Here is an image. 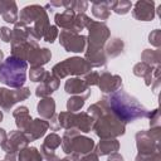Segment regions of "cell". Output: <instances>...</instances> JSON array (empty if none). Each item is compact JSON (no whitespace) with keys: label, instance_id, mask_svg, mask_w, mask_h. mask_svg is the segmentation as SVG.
<instances>
[{"label":"cell","instance_id":"6f0895ef","mask_svg":"<svg viewBox=\"0 0 161 161\" xmlns=\"http://www.w3.org/2000/svg\"><path fill=\"white\" fill-rule=\"evenodd\" d=\"M3 161H5V160H3Z\"/></svg>","mask_w":161,"mask_h":161},{"label":"cell","instance_id":"d6a6232c","mask_svg":"<svg viewBox=\"0 0 161 161\" xmlns=\"http://www.w3.org/2000/svg\"><path fill=\"white\" fill-rule=\"evenodd\" d=\"M109 8L111 10H113L116 14L118 15H125L127 14L131 8H132V3L128 0H117V1H109Z\"/></svg>","mask_w":161,"mask_h":161},{"label":"cell","instance_id":"ffe728a7","mask_svg":"<svg viewBox=\"0 0 161 161\" xmlns=\"http://www.w3.org/2000/svg\"><path fill=\"white\" fill-rule=\"evenodd\" d=\"M38 47H39L38 42H35L34 39H29L24 43L11 45V57H15V58H19V59H23V60L26 62L30 53Z\"/></svg>","mask_w":161,"mask_h":161},{"label":"cell","instance_id":"7bdbcfd3","mask_svg":"<svg viewBox=\"0 0 161 161\" xmlns=\"http://www.w3.org/2000/svg\"><path fill=\"white\" fill-rule=\"evenodd\" d=\"M0 39L4 43L11 42V29L8 26H0Z\"/></svg>","mask_w":161,"mask_h":161},{"label":"cell","instance_id":"b9f144b4","mask_svg":"<svg viewBox=\"0 0 161 161\" xmlns=\"http://www.w3.org/2000/svg\"><path fill=\"white\" fill-rule=\"evenodd\" d=\"M135 161H161V155H160V152L148 153V155L137 153L135 157Z\"/></svg>","mask_w":161,"mask_h":161},{"label":"cell","instance_id":"9f6ffc18","mask_svg":"<svg viewBox=\"0 0 161 161\" xmlns=\"http://www.w3.org/2000/svg\"><path fill=\"white\" fill-rule=\"evenodd\" d=\"M3 117H4V116H3V112H1V111H0V122H1V121H3Z\"/></svg>","mask_w":161,"mask_h":161},{"label":"cell","instance_id":"816d5d0a","mask_svg":"<svg viewBox=\"0 0 161 161\" xmlns=\"http://www.w3.org/2000/svg\"><path fill=\"white\" fill-rule=\"evenodd\" d=\"M5 5H6V0H0V15H3Z\"/></svg>","mask_w":161,"mask_h":161},{"label":"cell","instance_id":"e575fe53","mask_svg":"<svg viewBox=\"0 0 161 161\" xmlns=\"http://www.w3.org/2000/svg\"><path fill=\"white\" fill-rule=\"evenodd\" d=\"M47 75V70L43 67H30L29 70V79L35 83H42Z\"/></svg>","mask_w":161,"mask_h":161},{"label":"cell","instance_id":"f35d334b","mask_svg":"<svg viewBox=\"0 0 161 161\" xmlns=\"http://www.w3.org/2000/svg\"><path fill=\"white\" fill-rule=\"evenodd\" d=\"M83 80L87 83L88 87H92V86H98V82H99V73L98 72H88L87 74H84V78Z\"/></svg>","mask_w":161,"mask_h":161},{"label":"cell","instance_id":"277c9868","mask_svg":"<svg viewBox=\"0 0 161 161\" xmlns=\"http://www.w3.org/2000/svg\"><path fill=\"white\" fill-rule=\"evenodd\" d=\"M26 70L28 63L25 60L9 55L0 64V82L14 89L24 87Z\"/></svg>","mask_w":161,"mask_h":161},{"label":"cell","instance_id":"8fae6325","mask_svg":"<svg viewBox=\"0 0 161 161\" xmlns=\"http://www.w3.org/2000/svg\"><path fill=\"white\" fill-rule=\"evenodd\" d=\"M29 145V141L28 138L25 137L24 132L16 130V131H11L5 142L1 145V148L6 152V153H14V155H18L19 151H21L23 148H25L26 146Z\"/></svg>","mask_w":161,"mask_h":161},{"label":"cell","instance_id":"d4e9b609","mask_svg":"<svg viewBox=\"0 0 161 161\" xmlns=\"http://www.w3.org/2000/svg\"><path fill=\"white\" fill-rule=\"evenodd\" d=\"M62 145V138L59 135H57L55 132H52L49 135H47L42 147H40V153L42 156H47V155H50V153H55L54 151Z\"/></svg>","mask_w":161,"mask_h":161},{"label":"cell","instance_id":"db71d44e","mask_svg":"<svg viewBox=\"0 0 161 161\" xmlns=\"http://www.w3.org/2000/svg\"><path fill=\"white\" fill-rule=\"evenodd\" d=\"M3 59H4V53H3V50H0V64L3 63Z\"/></svg>","mask_w":161,"mask_h":161},{"label":"cell","instance_id":"603a6c76","mask_svg":"<svg viewBox=\"0 0 161 161\" xmlns=\"http://www.w3.org/2000/svg\"><path fill=\"white\" fill-rule=\"evenodd\" d=\"M36 111H38V114L40 116V118L49 121L55 114V101L52 97L42 98L38 102Z\"/></svg>","mask_w":161,"mask_h":161},{"label":"cell","instance_id":"7a4b0ae2","mask_svg":"<svg viewBox=\"0 0 161 161\" xmlns=\"http://www.w3.org/2000/svg\"><path fill=\"white\" fill-rule=\"evenodd\" d=\"M87 49L84 50V59L91 67H104L107 64V57L104 53V45L111 38V30L104 21L91 20L87 25Z\"/></svg>","mask_w":161,"mask_h":161},{"label":"cell","instance_id":"3957f363","mask_svg":"<svg viewBox=\"0 0 161 161\" xmlns=\"http://www.w3.org/2000/svg\"><path fill=\"white\" fill-rule=\"evenodd\" d=\"M87 113L93 118L94 123L92 131H94L99 138H117L118 136L125 135L126 125L122 123L101 101L91 104Z\"/></svg>","mask_w":161,"mask_h":161},{"label":"cell","instance_id":"7c38bea8","mask_svg":"<svg viewBox=\"0 0 161 161\" xmlns=\"http://www.w3.org/2000/svg\"><path fill=\"white\" fill-rule=\"evenodd\" d=\"M156 13H155V3L151 1H145V0H138L133 5L132 9V16L136 20L140 21H151L153 20Z\"/></svg>","mask_w":161,"mask_h":161},{"label":"cell","instance_id":"f1b7e54d","mask_svg":"<svg viewBox=\"0 0 161 161\" xmlns=\"http://www.w3.org/2000/svg\"><path fill=\"white\" fill-rule=\"evenodd\" d=\"M3 20L10 24H15L19 20V13H18V6L14 0H6V5L3 13Z\"/></svg>","mask_w":161,"mask_h":161},{"label":"cell","instance_id":"f6af8a7d","mask_svg":"<svg viewBox=\"0 0 161 161\" xmlns=\"http://www.w3.org/2000/svg\"><path fill=\"white\" fill-rule=\"evenodd\" d=\"M80 161H99V156L94 152H89V153H86L80 157Z\"/></svg>","mask_w":161,"mask_h":161},{"label":"cell","instance_id":"4dcf8cb0","mask_svg":"<svg viewBox=\"0 0 161 161\" xmlns=\"http://www.w3.org/2000/svg\"><path fill=\"white\" fill-rule=\"evenodd\" d=\"M16 161H43V156L36 147L26 146L18 153Z\"/></svg>","mask_w":161,"mask_h":161},{"label":"cell","instance_id":"f5cc1de1","mask_svg":"<svg viewBox=\"0 0 161 161\" xmlns=\"http://www.w3.org/2000/svg\"><path fill=\"white\" fill-rule=\"evenodd\" d=\"M49 5H50L52 8H54V6H57V8H58V6H62V1H50V3H49Z\"/></svg>","mask_w":161,"mask_h":161},{"label":"cell","instance_id":"ba28073f","mask_svg":"<svg viewBox=\"0 0 161 161\" xmlns=\"http://www.w3.org/2000/svg\"><path fill=\"white\" fill-rule=\"evenodd\" d=\"M136 147L138 153L148 155L160 152V140H161V127H153L148 131L141 130L136 133Z\"/></svg>","mask_w":161,"mask_h":161},{"label":"cell","instance_id":"74e56055","mask_svg":"<svg viewBox=\"0 0 161 161\" xmlns=\"http://www.w3.org/2000/svg\"><path fill=\"white\" fill-rule=\"evenodd\" d=\"M58 35H59L58 28H57L55 25H49V28H48V30L45 31L43 39H44V42H47V43H53V42L58 38Z\"/></svg>","mask_w":161,"mask_h":161},{"label":"cell","instance_id":"44dd1931","mask_svg":"<svg viewBox=\"0 0 161 161\" xmlns=\"http://www.w3.org/2000/svg\"><path fill=\"white\" fill-rule=\"evenodd\" d=\"M93 150L98 156H108L119 150V141L117 138H101Z\"/></svg>","mask_w":161,"mask_h":161},{"label":"cell","instance_id":"d6986e66","mask_svg":"<svg viewBox=\"0 0 161 161\" xmlns=\"http://www.w3.org/2000/svg\"><path fill=\"white\" fill-rule=\"evenodd\" d=\"M52 59V52L48 48H35L29 58L26 59V63L30 64V67H43Z\"/></svg>","mask_w":161,"mask_h":161},{"label":"cell","instance_id":"681fc988","mask_svg":"<svg viewBox=\"0 0 161 161\" xmlns=\"http://www.w3.org/2000/svg\"><path fill=\"white\" fill-rule=\"evenodd\" d=\"M43 158H45L47 161H60V157H59L58 155H55V153H50V155H47V156H44Z\"/></svg>","mask_w":161,"mask_h":161},{"label":"cell","instance_id":"4316f807","mask_svg":"<svg viewBox=\"0 0 161 161\" xmlns=\"http://www.w3.org/2000/svg\"><path fill=\"white\" fill-rule=\"evenodd\" d=\"M125 50V43L121 38H112L104 45V53L107 58H116Z\"/></svg>","mask_w":161,"mask_h":161},{"label":"cell","instance_id":"11a10c76","mask_svg":"<svg viewBox=\"0 0 161 161\" xmlns=\"http://www.w3.org/2000/svg\"><path fill=\"white\" fill-rule=\"evenodd\" d=\"M1 103H3V91L0 88V107H1Z\"/></svg>","mask_w":161,"mask_h":161},{"label":"cell","instance_id":"bcb514c9","mask_svg":"<svg viewBox=\"0 0 161 161\" xmlns=\"http://www.w3.org/2000/svg\"><path fill=\"white\" fill-rule=\"evenodd\" d=\"M80 157L79 155H75V153H70V155H67L64 158H60V161H80Z\"/></svg>","mask_w":161,"mask_h":161},{"label":"cell","instance_id":"836d02e7","mask_svg":"<svg viewBox=\"0 0 161 161\" xmlns=\"http://www.w3.org/2000/svg\"><path fill=\"white\" fill-rule=\"evenodd\" d=\"M86 103V98L82 96H70L67 101V111L68 112H78Z\"/></svg>","mask_w":161,"mask_h":161},{"label":"cell","instance_id":"cb8c5ba5","mask_svg":"<svg viewBox=\"0 0 161 161\" xmlns=\"http://www.w3.org/2000/svg\"><path fill=\"white\" fill-rule=\"evenodd\" d=\"M29 39H31V38L29 35L28 26L24 23L18 20L14 24V29L11 30V42H10V44L16 45V44H20V43H24V42L29 40Z\"/></svg>","mask_w":161,"mask_h":161},{"label":"cell","instance_id":"52a82bcc","mask_svg":"<svg viewBox=\"0 0 161 161\" xmlns=\"http://www.w3.org/2000/svg\"><path fill=\"white\" fill-rule=\"evenodd\" d=\"M58 116V121L62 128L64 130H77L83 133H88L93 128V118L87 112H60Z\"/></svg>","mask_w":161,"mask_h":161},{"label":"cell","instance_id":"2e32d148","mask_svg":"<svg viewBox=\"0 0 161 161\" xmlns=\"http://www.w3.org/2000/svg\"><path fill=\"white\" fill-rule=\"evenodd\" d=\"M49 25H50V23H49V16H48V13H47V10H45V11L42 13V15H40L30 26H28V25H26V26H28L30 38L36 42V40H40V39L44 36V34H45V31L48 30Z\"/></svg>","mask_w":161,"mask_h":161},{"label":"cell","instance_id":"c3c4849f","mask_svg":"<svg viewBox=\"0 0 161 161\" xmlns=\"http://www.w3.org/2000/svg\"><path fill=\"white\" fill-rule=\"evenodd\" d=\"M151 88L153 91V93H157L158 92V88H160V77L158 78H155L151 83Z\"/></svg>","mask_w":161,"mask_h":161},{"label":"cell","instance_id":"8d00e7d4","mask_svg":"<svg viewBox=\"0 0 161 161\" xmlns=\"http://www.w3.org/2000/svg\"><path fill=\"white\" fill-rule=\"evenodd\" d=\"M148 43L153 45L155 48L160 49L161 47V30L160 29H155L148 34Z\"/></svg>","mask_w":161,"mask_h":161},{"label":"cell","instance_id":"f546056e","mask_svg":"<svg viewBox=\"0 0 161 161\" xmlns=\"http://www.w3.org/2000/svg\"><path fill=\"white\" fill-rule=\"evenodd\" d=\"M141 59L150 67H158L161 65V49H145L141 54Z\"/></svg>","mask_w":161,"mask_h":161},{"label":"cell","instance_id":"30bf717a","mask_svg":"<svg viewBox=\"0 0 161 161\" xmlns=\"http://www.w3.org/2000/svg\"><path fill=\"white\" fill-rule=\"evenodd\" d=\"M3 91V103L1 108L6 112H10L14 104H16L20 101H25L30 96V89L28 87H20L16 89H8V88H1Z\"/></svg>","mask_w":161,"mask_h":161},{"label":"cell","instance_id":"ee69618b","mask_svg":"<svg viewBox=\"0 0 161 161\" xmlns=\"http://www.w3.org/2000/svg\"><path fill=\"white\" fill-rule=\"evenodd\" d=\"M48 122H49V128L52 131H58L60 128V125H59V121H58V116L57 114H54Z\"/></svg>","mask_w":161,"mask_h":161},{"label":"cell","instance_id":"d590c367","mask_svg":"<svg viewBox=\"0 0 161 161\" xmlns=\"http://www.w3.org/2000/svg\"><path fill=\"white\" fill-rule=\"evenodd\" d=\"M42 83L47 84V86L50 88L52 92H55V91L59 88V79L55 78V77H54L52 73H49V72H47V75H45V78H44V80H43Z\"/></svg>","mask_w":161,"mask_h":161},{"label":"cell","instance_id":"8992f818","mask_svg":"<svg viewBox=\"0 0 161 161\" xmlns=\"http://www.w3.org/2000/svg\"><path fill=\"white\" fill-rule=\"evenodd\" d=\"M91 69H92V67L84 58L70 57V58H67V59L57 63L55 65H53L52 74L60 80L68 75H75V77L84 75L88 72H91Z\"/></svg>","mask_w":161,"mask_h":161},{"label":"cell","instance_id":"ab89813d","mask_svg":"<svg viewBox=\"0 0 161 161\" xmlns=\"http://www.w3.org/2000/svg\"><path fill=\"white\" fill-rule=\"evenodd\" d=\"M53 92L50 91V88L47 86V84H44V83H40V84H38V87L35 88V96L38 97V98H47V97H50V94H52Z\"/></svg>","mask_w":161,"mask_h":161},{"label":"cell","instance_id":"f907efd6","mask_svg":"<svg viewBox=\"0 0 161 161\" xmlns=\"http://www.w3.org/2000/svg\"><path fill=\"white\" fill-rule=\"evenodd\" d=\"M6 137H8V133H6V131H5L4 128H0V146H1V145L5 142Z\"/></svg>","mask_w":161,"mask_h":161},{"label":"cell","instance_id":"5b68a950","mask_svg":"<svg viewBox=\"0 0 161 161\" xmlns=\"http://www.w3.org/2000/svg\"><path fill=\"white\" fill-rule=\"evenodd\" d=\"M94 141L91 137H87L84 135H80L79 131L72 128L65 130L62 137V150L64 153L70 155L75 153L79 156H83L86 153H89L94 148Z\"/></svg>","mask_w":161,"mask_h":161},{"label":"cell","instance_id":"6da1fadb","mask_svg":"<svg viewBox=\"0 0 161 161\" xmlns=\"http://www.w3.org/2000/svg\"><path fill=\"white\" fill-rule=\"evenodd\" d=\"M111 112L119 118L125 125L135 122L137 119L147 117V109L142 106L135 97L130 96L122 89H118L113 93L104 94L99 99Z\"/></svg>","mask_w":161,"mask_h":161},{"label":"cell","instance_id":"7402d4cb","mask_svg":"<svg viewBox=\"0 0 161 161\" xmlns=\"http://www.w3.org/2000/svg\"><path fill=\"white\" fill-rule=\"evenodd\" d=\"M13 117L15 119V125H16L18 130L21 132H24L33 121V118L29 113V108L26 106H20V107L15 108L13 111Z\"/></svg>","mask_w":161,"mask_h":161},{"label":"cell","instance_id":"9c48e42d","mask_svg":"<svg viewBox=\"0 0 161 161\" xmlns=\"http://www.w3.org/2000/svg\"><path fill=\"white\" fill-rule=\"evenodd\" d=\"M60 45L65 49V52L72 53H82L86 50L87 45V36L82 34H75L68 30H62L58 35Z\"/></svg>","mask_w":161,"mask_h":161},{"label":"cell","instance_id":"7dc6e473","mask_svg":"<svg viewBox=\"0 0 161 161\" xmlns=\"http://www.w3.org/2000/svg\"><path fill=\"white\" fill-rule=\"evenodd\" d=\"M107 161H123V157H122L121 153L114 152V153L108 155V160H107Z\"/></svg>","mask_w":161,"mask_h":161},{"label":"cell","instance_id":"484cf974","mask_svg":"<svg viewBox=\"0 0 161 161\" xmlns=\"http://www.w3.org/2000/svg\"><path fill=\"white\" fill-rule=\"evenodd\" d=\"M132 73L136 75V77H140V78H143L145 79V84L147 87L151 86L152 80H153V67H150L148 64L143 63V62H138L133 65V69H132Z\"/></svg>","mask_w":161,"mask_h":161},{"label":"cell","instance_id":"5bb4252c","mask_svg":"<svg viewBox=\"0 0 161 161\" xmlns=\"http://www.w3.org/2000/svg\"><path fill=\"white\" fill-rule=\"evenodd\" d=\"M48 130H49V122L48 121H45L43 118H35L31 121L29 127L24 131V135L28 138V141L31 142V141H36L40 137H43Z\"/></svg>","mask_w":161,"mask_h":161},{"label":"cell","instance_id":"4fadbf2b","mask_svg":"<svg viewBox=\"0 0 161 161\" xmlns=\"http://www.w3.org/2000/svg\"><path fill=\"white\" fill-rule=\"evenodd\" d=\"M98 87L104 94L113 93L122 88V78L118 74H111L109 72H103L99 74Z\"/></svg>","mask_w":161,"mask_h":161},{"label":"cell","instance_id":"83f0119b","mask_svg":"<svg viewBox=\"0 0 161 161\" xmlns=\"http://www.w3.org/2000/svg\"><path fill=\"white\" fill-rule=\"evenodd\" d=\"M92 14L99 20H107L111 15L109 1H93L92 3Z\"/></svg>","mask_w":161,"mask_h":161},{"label":"cell","instance_id":"ac0fdd59","mask_svg":"<svg viewBox=\"0 0 161 161\" xmlns=\"http://www.w3.org/2000/svg\"><path fill=\"white\" fill-rule=\"evenodd\" d=\"M75 16L77 14L70 10H64L63 13H57L54 15V21L57 28H62L63 30H68L74 33L75 25Z\"/></svg>","mask_w":161,"mask_h":161},{"label":"cell","instance_id":"9a60e30c","mask_svg":"<svg viewBox=\"0 0 161 161\" xmlns=\"http://www.w3.org/2000/svg\"><path fill=\"white\" fill-rule=\"evenodd\" d=\"M64 91L68 94H72V96H82L86 99L91 96L89 87L87 86V83L83 79H80L78 77H73V78H69L68 80H65Z\"/></svg>","mask_w":161,"mask_h":161},{"label":"cell","instance_id":"60d3db41","mask_svg":"<svg viewBox=\"0 0 161 161\" xmlns=\"http://www.w3.org/2000/svg\"><path fill=\"white\" fill-rule=\"evenodd\" d=\"M147 117L150 119V127L151 128L160 126V111H158V108H155L151 112H147Z\"/></svg>","mask_w":161,"mask_h":161},{"label":"cell","instance_id":"e0dca14e","mask_svg":"<svg viewBox=\"0 0 161 161\" xmlns=\"http://www.w3.org/2000/svg\"><path fill=\"white\" fill-rule=\"evenodd\" d=\"M43 11H45L44 6L36 5V4L28 5V6H25V8H23V9L20 10L19 21H21V23H24L25 25L30 26V25L42 15Z\"/></svg>","mask_w":161,"mask_h":161},{"label":"cell","instance_id":"1f68e13d","mask_svg":"<svg viewBox=\"0 0 161 161\" xmlns=\"http://www.w3.org/2000/svg\"><path fill=\"white\" fill-rule=\"evenodd\" d=\"M62 6L65 10H70L75 14H84L88 9V1L86 0H63Z\"/></svg>","mask_w":161,"mask_h":161}]
</instances>
